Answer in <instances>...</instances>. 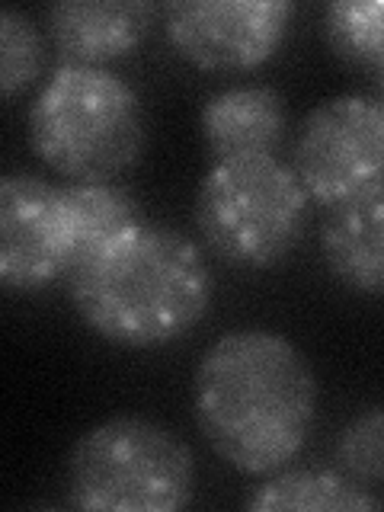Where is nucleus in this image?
I'll list each match as a JSON object with an SVG mask.
<instances>
[{
	"mask_svg": "<svg viewBox=\"0 0 384 512\" xmlns=\"http://www.w3.org/2000/svg\"><path fill=\"white\" fill-rule=\"evenodd\" d=\"M192 416L224 464L247 477H269L288 468L314 432V368L276 330H228L192 372Z\"/></svg>",
	"mask_w": 384,
	"mask_h": 512,
	"instance_id": "1",
	"label": "nucleus"
},
{
	"mask_svg": "<svg viewBox=\"0 0 384 512\" xmlns=\"http://www.w3.org/2000/svg\"><path fill=\"white\" fill-rule=\"evenodd\" d=\"M64 288L100 340L160 349L189 336L212 311L215 276L189 234L144 221L80 263Z\"/></svg>",
	"mask_w": 384,
	"mask_h": 512,
	"instance_id": "2",
	"label": "nucleus"
},
{
	"mask_svg": "<svg viewBox=\"0 0 384 512\" xmlns=\"http://www.w3.org/2000/svg\"><path fill=\"white\" fill-rule=\"evenodd\" d=\"M144 106L109 68L58 64L29 106V144L71 183H112L144 154Z\"/></svg>",
	"mask_w": 384,
	"mask_h": 512,
	"instance_id": "3",
	"label": "nucleus"
},
{
	"mask_svg": "<svg viewBox=\"0 0 384 512\" xmlns=\"http://www.w3.org/2000/svg\"><path fill=\"white\" fill-rule=\"evenodd\" d=\"M311 199L276 154L212 160L196 192V231L208 253L237 269H272L308 234Z\"/></svg>",
	"mask_w": 384,
	"mask_h": 512,
	"instance_id": "4",
	"label": "nucleus"
},
{
	"mask_svg": "<svg viewBox=\"0 0 384 512\" xmlns=\"http://www.w3.org/2000/svg\"><path fill=\"white\" fill-rule=\"evenodd\" d=\"M64 490L77 509L176 512L196 493V455L164 423L112 416L74 442Z\"/></svg>",
	"mask_w": 384,
	"mask_h": 512,
	"instance_id": "5",
	"label": "nucleus"
},
{
	"mask_svg": "<svg viewBox=\"0 0 384 512\" xmlns=\"http://www.w3.org/2000/svg\"><path fill=\"white\" fill-rule=\"evenodd\" d=\"M292 170L314 205H349L384 189V103L340 93L301 122Z\"/></svg>",
	"mask_w": 384,
	"mask_h": 512,
	"instance_id": "6",
	"label": "nucleus"
},
{
	"mask_svg": "<svg viewBox=\"0 0 384 512\" xmlns=\"http://www.w3.org/2000/svg\"><path fill=\"white\" fill-rule=\"evenodd\" d=\"M292 0H173L160 7L167 42L192 68L247 74L279 52L295 23Z\"/></svg>",
	"mask_w": 384,
	"mask_h": 512,
	"instance_id": "7",
	"label": "nucleus"
},
{
	"mask_svg": "<svg viewBox=\"0 0 384 512\" xmlns=\"http://www.w3.org/2000/svg\"><path fill=\"white\" fill-rule=\"evenodd\" d=\"M74 269V240L64 189L36 173L0 180V285L32 295Z\"/></svg>",
	"mask_w": 384,
	"mask_h": 512,
	"instance_id": "8",
	"label": "nucleus"
},
{
	"mask_svg": "<svg viewBox=\"0 0 384 512\" xmlns=\"http://www.w3.org/2000/svg\"><path fill=\"white\" fill-rule=\"evenodd\" d=\"M157 7L144 0H61L45 10V32L58 64L109 68L148 42Z\"/></svg>",
	"mask_w": 384,
	"mask_h": 512,
	"instance_id": "9",
	"label": "nucleus"
},
{
	"mask_svg": "<svg viewBox=\"0 0 384 512\" xmlns=\"http://www.w3.org/2000/svg\"><path fill=\"white\" fill-rule=\"evenodd\" d=\"M285 125L282 93L266 84H231L215 90L199 109L205 148L215 160L276 154Z\"/></svg>",
	"mask_w": 384,
	"mask_h": 512,
	"instance_id": "10",
	"label": "nucleus"
},
{
	"mask_svg": "<svg viewBox=\"0 0 384 512\" xmlns=\"http://www.w3.org/2000/svg\"><path fill=\"white\" fill-rule=\"evenodd\" d=\"M330 276L359 295H384V189L330 208L320 224Z\"/></svg>",
	"mask_w": 384,
	"mask_h": 512,
	"instance_id": "11",
	"label": "nucleus"
},
{
	"mask_svg": "<svg viewBox=\"0 0 384 512\" xmlns=\"http://www.w3.org/2000/svg\"><path fill=\"white\" fill-rule=\"evenodd\" d=\"M256 512H368L384 509V500L359 487L336 468H282L263 477L247 500Z\"/></svg>",
	"mask_w": 384,
	"mask_h": 512,
	"instance_id": "12",
	"label": "nucleus"
},
{
	"mask_svg": "<svg viewBox=\"0 0 384 512\" xmlns=\"http://www.w3.org/2000/svg\"><path fill=\"white\" fill-rule=\"evenodd\" d=\"M64 205H68L74 269L93 253L109 247L112 240L144 224V208L135 192L116 183H64ZM71 269V272H74Z\"/></svg>",
	"mask_w": 384,
	"mask_h": 512,
	"instance_id": "13",
	"label": "nucleus"
},
{
	"mask_svg": "<svg viewBox=\"0 0 384 512\" xmlns=\"http://www.w3.org/2000/svg\"><path fill=\"white\" fill-rule=\"evenodd\" d=\"M327 45L356 68H384V0H336L320 16Z\"/></svg>",
	"mask_w": 384,
	"mask_h": 512,
	"instance_id": "14",
	"label": "nucleus"
},
{
	"mask_svg": "<svg viewBox=\"0 0 384 512\" xmlns=\"http://www.w3.org/2000/svg\"><path fill=\"white\" fill-rule=\"evenodd\" d=\"M333 468L359 487H384V404L356 410L336 432Z\"/></svg>",
	"mask_w": 384,
	"mask_h": 512,
	"instance_id": "15",
	"label": "nucleus"
},
{
	"mask_svg": "<svg viewBox=\"0 0 384 512\" xmlns=\"http://www.w3.org/2000/svg\"><path fill=\"white\" fill-rule=\"evenodd\" d=\"M45 36L23 10L7 7L0 13V87L4 100H16L39 80L45 68Z\"/></svg>",
	"mask_w": 384,
	"mask_h": 512,
	"instance_id": "16",
	"label": "nucleus"
},
{
	"mask_svg": "<svg viewBox=\"0 0 384 512\" xmlns=\"http://www.w3.org/2000/svg\"><path fill=\"white\" fill-rule=\"evenodd\" d=\"M381 103H384V68H381Z\"/></svg>",
	"mask_w": 384,
	"mask_h": 512,
	"instance_id": "17",
	"label": "nucleus"
}]
</instances>
